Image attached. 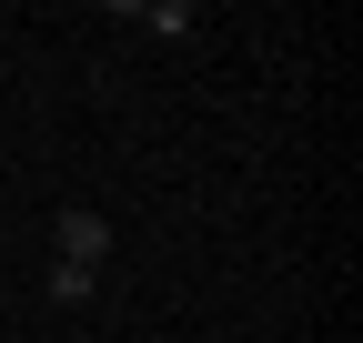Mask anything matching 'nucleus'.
Returning a JSON list of instances; mask_svg holds the SVG:
<instances>
[{
	"label": "nucleus",
	"instance_id": "nucleus-2",
	"mask_svg": "<svg viewBox=\"0 0 363 343\" xmlns=\"http://www.w3.org/2000/svg\"><path fill=\"white\" fill-rule=\"evenodd\" d=\"M121 21H131V30H152V40H192V30H202L192 0H121Z\"/></svg>",
	"mask_w": 363,
	"mask_h": 343
},
{
	"label": "nucleus",
	"instance_id": "nucleus-3",
	"mask_svg": "<svg viewBox=\"0 0 363 343\" xmlns=\"http://www.w3.org/2000/svg\"><path fill=\"white\" fill-rule=\"evenodd\" d=\"M91 283H101V273H91V263H51V273H40V293H51V303L71 313V303H91Z\"/></svg>",
	"mask_w": 363,
	"mask_h": 343
},
{
	"label": "nucleus",
	"instance_id": "nucleus-1",
	"mask_svg": "<svg viewBox=\"0 0 363 343\" xmlns=\"http://www.w3.org/2000/svg\"><path fill=\"white\" fill-rule=\"evenodd\" d=\"M51 242H61V252H51V263H91V273H101V263H111V223H101V212H81V202L61 212V232H51Z\"/></svg>",
	"mask_w": 363,
	"mask_h": 343
}]
</instances>
